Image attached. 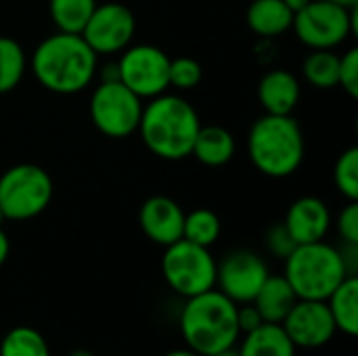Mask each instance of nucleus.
<instances>
[{"label": "nucleus", "mask_w": 358, "mask_h": 356, "mask_svg": "<svg viewBox=\"0 0 358 356\" xmlns=\"http://www.w3.org/2000/svg\"><path fill=\"white\" fill-rule=\"evenodd\" d=\"M52 178L36 164H17L0 176V210L6 220H31L52 199Z\"/></svg>", "instance_id": "6"}, {"label": "nucleus", "mask_w": 358, "mask_h": 356, "mask_svg": "<svg viewBox=\"0 0 358 356\" xmlns=\"http://www.w3.org/2000/svg\"><path fill=\"white\" fill-rule=\"evenodd\" d=\"M292 27L300 42L313 50H334L357 31V8H344L327 0H310L294 15Z\"/></svg>", "instance_id": "9"}, {"label": "nucleus", "mask_w": 358, "mask_h": 356, "mask_svg": "<svg viewBox=\"0 0 358 356\" xmlns=\"http://www.w3.org/2000/svg\"><path fill=\"white\" fill-rule=\"evenodd\" d=\"M96 57L80 34L57 31L36 46L29 65L46 90L76 94L90 86L96 73Z\"/></svg>", "instance_id": "1"}, {"label": "nucleus", "mask_w": 358, "mask_h": 356, "mask_svg": "<svg viewBox=\"0 0 358 356\" xmlns=\"http://www.w3.org/2000/svg\"><path fill=\"white\" fill-rule=\"evenodd\" d=\"M27 69V59L21 44L13 38L0 36V94L19 86Z\"/></svg>", "instance_id": "24"}, {"label": "nucleus", "mask_w": 358, "mask_h": 356, "mask_svg": "<svg viewBox=\"0 0 358 356\" xmlns=\"http://www.w3.org/2000/svg\"><path fill=\"white\" fill-rule=\"evenodd\" d=\"M283 2H285V6H287V8H289L294 15H296L298 10H302V8L306 6L310 0H283Z\"/></svg>", "instance_id": "35"}, {"label": "nucleus", "mask_w": 358, "mask_h": 356, "mask_svg": "<svg viewBox=\"0 0 358 356\" xmlns=\"http://www.w3.org/2000/svg\"><path fill=\"white\" fill-rule=\"evenodd\" d=\"M344 271L348 277H358V243H346L342 248H338Z\"/></svg>", "instance_id": "33"}, {"label": "nucleus", "mask_w": 358, "mask_h": 356, "mask_svg": "<svg viewBox=\"0 0 358 356\" xmlns=\"http://www.w3.org/2000/svg\"><path fill=\"white\" fill-rule=\"evenodd\" d=\"M8 252H10V241H8L6 233L2 231V227H0V266L6 262V258H8Z\"/></svg>", "instance_id": "34"}, {"label": "nucleus", "mask_w": 358, "mask_h": 356, "mask_svg": "<svg viewBox=\"0 0 358 356\" xmlns=\"http://www.w3.org/2000/svg\"><path fill=\"white\" fill-rule=\"evenodd\" d=\"M96 8V0H50L48 13L57 31L82 34L90 15Z\"/></svg>", "instance_id": "22"}, {"label": "nucleus", "mask_w": 358, "mask_h": 356, "mask_svg": "<svg viewBox=\"0 0 358 356\" xmlns=\"http://www.w3.org/2000/svg\"><path fill=\"white\" fill-rule=\"evenodd\" d=\"M268 275L266 262L250 250H233L216 262V287L237 306L250 304Z\"/></svg>", "instance_id": "11"}, {"label": "nucleus", "mask_w": 358, "mask_h": 356, "mask_svg": "<svg viewBox=\"0 0 358 356\" xmlns=\"http://www.w3.org/2000/svg\"><path fill=\"white\" fill-rule=\"evenodd\" d=\"M283 277L294 287L298 300H327L348 275L338 248L315 241L298 245L285 258Z\"/></svg>", "instance_id": "5"}, {"label": "nucleus", "mask_w": 358, "mask_h": 356, "mask_svg": "<svg viewBox=\"0 0 358 356\" xmlns=\"http://www.w3.org/2000/svg\"><path fill=\"white\" fill-rule=\"evenodd\" d=\"M327 2H334L338 6H344V8H357L358 0H327Z\"/></svg>", "instance_id": "37"}, {"label": "nucleus", "mask_w": 358, "mask_h": 356, "mask_svg": "<svg viewBox=\"0 0 358 356\" xmlns=\"http://www.w3.org/2000/svg\"><path fill=\"white\" fill-rule=\"evenodd\" d=\"M294 13L283 0H254L248 8V25L254 34L275 38L292 29Z\"/></svg>", "instance_id": "19"}, {"label": "nucleus", "mask_w": 358, "mask_h": 356, "mask_svg": "<svg viewBox=\"0 0 358 356\" xmlns=\"http://www.w3.org/2000/svg\"><path fill=\"white\" fill-rule=\"evenodd\" d=\"M0 356H50V350L38 329L15 327L2 338Z\"/></svg>", "instance_id": "26"}, {"label": "nucleus", "mask_w": 358, "mask_h": 356, "mask_svg": "<svg viewBox=\"0 0 358 356\" xmlns=\"http://www.w3.org/2000/svg\"><path fill=\"white\" fill-rule=\"evenodd\" d=\"M162 273L172 292L191 298L216 287V260L210 248L178 239L166 245L162 258Z\"/></svg>", "instance_id": "7"}, {"label": "nucleus", "mask_w": 358, "mask_h": 356, "mask_svg": "<svg viewBox=\"0 0 358 356\" xmlns=\"http://www.w3.org/2000/svg\"><path fill=\"white\" fill-rule=\"evenodd\" d=\"M338 233L342 241L358 243V204L350 201L338 216Z\"/></svg>", "instance_id": "31"}, {"label": "nucleus", "mask_w": 358, "mask_h": 356, "mask_svg": "<svg viewBox=\"0 0 358 356\" xmlns=\"http://www.w3.org/2000/svg\"><path fill=\"white\" fill-rule=\"evenodd\" d=\"M239 356H296V346L279 323H262L243 334Z\"/></svg>", "instance_id": "20"}, {"label": "nucleus", "mask_w": 358, "mask_h": 356, "mask_svg": "<svg viewBox=\"0 0 358 356\" xmlns=\"http://www.w3.org/2000/svg\"><path fill=\"white\" fill-rule=\"evenodd\" d=\"M283 225L298 245L325 241V235L331 227V212L323 199L306 195L289 206Z\"/></svg>", "instance_id": "15"}, {"label": "nucleus", "mask_w": 358, "mask_h": 356, "mask_svg": "<svg viewBox=\"0 0 358 356\" xmlns=\"http://www.w3.org/2000/svg\"><path fill=\"white\" fill-rule=\"evenodd\" d=\"M134 31L136 19L132 10L120 2H105L96 4L80 36L96 55H111L128 48L134 38Z\"/></svg>", "instance_id": "12"}, {"label": "nucleus", "mask_w": 358, "mask_h": 356, "mask_svg": "<svg viewBox=\"0 0 358 356\" xmlns=\"http://www.w3.org/2000/svg\"><path fill=\"white\" fill-rule=\"evenodd\" d=\"M138 225H141V231L147 235V239L166 248L182 239L185 212L174 199L166 195H153L145 199V204L141 206Z\"/></svg>", "instance_id": "14"}, {"label": "nucleus", "mask_w": 358, "mask_h": 356, "mask_svg": "<svg viewBox=\"0 0 358 356\" xmlns=\"http://www.w3.org/2000/svg\"><path fill=\"white\" fill-rule=\"evenodd\" d=\"M6 218H4V214H2V210H0V227H2V222H4Z\"/></svg>", "instance_id": "40"}, {"label": "nucleus", "mask_w": 358, "mask_h": 356, "mask_svg": "<svg viewBox=\"0 0 358 356\" xmlns=\"http://www.w3.org/2000/svg\"><path fill=\"white\" fill-rule=\"evenodd\" d=\"M180 334L187 346L201 356L235 348L241 336L237 304L216 287L187 298L180 313Z\"/></svg>", "instance_id": "3"}, {"label": "nucleus", "mask_w": 358, "mask_h": 356, "mask_svg": "<svg viewBox=\"0 0 358 356\" xmlns=\"http://www.w3.org/2000/svg\"><path fill=\"white\" fill-rule=\"evenodd\" d=\"M220 237V218L206 208L193 210L191 214H185V225H182V239L210 248L218 241Z\"/></svg>", "instance_id": "25"}, {"label": "nucleus", "mask_w": 358, "mask_h": 356, "mask_svg": "<svg viewBox=\"0 0 358 356\" xmlns=\"http://www.w3.org/2000/svg\"><path fill=\"white\" fill-rule=\"evenodd\" d=\"M258 101L271 115H292L300 101V82L285 69H273L258 84Z\"/></svg>", "instance_id": "16"}, {"label": "nucleus", "mask_w": 358, "mask_h": 356, "mask_svg": "<svg viewBox=\"0 0 358 356\" xmlns=\"http://www.w3.org/2000/svg\"><path fill=\"white\" fill-rule=\"evenodd\" d=\"M296 348L315 350L331 342L338 327L325 300H298L281 323Z\"/></svg>", "instance_id": "13"}, {"label": "nucleus", "mask_w": 358, "mask_h": 356, "mask_svg": "<svg viewBox=\"0 0 358 356\" xmlns=\"http://www.w3.org/2000/svg\"><path fill=\"white\" fill-rule=\"evenodd\" d=\"M298 302V296L289 281L283 275H268L262 287L258 290L252 304L256 306L258 315L264 323H283L292 306Z\"/></svg>", "instance_id": "17"}, {"label": "nucleus", "mask_w": 358, "mask_h": 356, "mask_svg": "<svg viewBox=\"0 0 358 356\" xmlns=\"http://www.w3.org/2000/svg\"><path fill=\"white\" fill-rule=\"evenodd\" d=\"M191 155L197 157L203 166L220 168L229 164L235 155V138L222 126H199L193 141Z\"/></svg>", "instance_id": "18"}, {"label": "nucleus", "mask_w": 358, "mask_h": 356, "mask_svg": "<svg viewBox=\"0 0 358 356\" xmlns=\"http://www.w3.org/2000/svg\"><path fill=\"white\" fill-rule=\"evenodd\" d=\"M67 356H94L90 350H84V348H78V350H71Z\"/></svg>", "instance_id": "38"}, {"label": "nucleus", "mask_w": 358, "mask_h": 356, "mask_svg": "<svg viewBox=\"0 0 358 356\" xmlns=\"http://www.w3.org/2000/svg\"><path fill=\"white\" fill-rule=\"evenodd\" d=\"M168 71L170 57L153 44L124 48V55L117 63L120 82L141 99H153L157 94H164L170 88Z\"/></svg>", "instance_id": "10"}, {"label": "nucleus", "mask_w": 358, "mask_h": 356, "mask_svg": "<svg viewBox=\"0 0 358 356\" xmlns=\"http://www.w3.org/2000/svg\"><path fill=\"white\" fill-rule=\"evenodd\" d=\"M237 323H239V332L241 334H248L252 329H256L258 325H262V317L258 315L256 306L250 302V304H239L237 306Z\"/></svg>", "instance_id": "32"}, {"label": "nucleus", "mask_w": 358, "mask_h": 356, "mask_svg": "<svg viewBox=\"0 0 358 356\" xmlns=\"http://www.w3.org/2000/svg\"><path fill=\"white\" fill-rule=\"evenodd\" d=\"M304 78L321 90H329L338 86L340 76V55H336L331 48H319L313 50L302 65Z\"/></svg>", "instance_id": "23"}, {"label": "nucleus", "mask_w": 358, "mask_h": 356, "mask_svg": "<svg viewBox=\"0 0 358 356\" xmlns=\"http://www.w3.org/2000/svg\"><path fill=\"white\" fill-rule=\"evenodd\" d=\"M334 183L348 199L358 201V147L346 149L334 166Z\"/></svg>", "instance_id": "27"}, {"label": "nucleus", "mask_w": 358, "mask_h": 356, "mask_svg": "<svg viewBox=\"0 0 358 356\" xmlns=\"http://www.w3.org/2000/svg\"><path fill=\"white\" fill-rule=\"evenodd\" d=\"M164 356H201L197 355L195 350H191V348H178V350H170V353H166Z\"/></svg>", "instance_id": "36"}, {"label": "nucleus", "mask_w": 358, "mask_h": 356, "mask_svg": "<svg viewBox=\"0 0 358 356\" xmlns=\"http://www.w3.org/2000/svg\"><path fill=\"white\" fill-rule=\"evenodd\" d=\"M264 243H266V250H268L273 256L281 258V260H285V258L298 248V243L294 241V237L289 235V231L285 229L283 222L273 225V227L266 231Z\"/></svg>", "instance_id": "29"}, {"label": "nucleus", "mask_w": 358, "mask_h": 356, "mask_svg": "<svg viewBox=\"0 0 358 356\" xmlns=\"http://www.w3.org/2000/svg\"><path fill=\"white\" fill-rule=\"evenodd\" d=\"M203 78V69L201 65L191 59V57H176L170 59V71H168V80L170 86L176 90H191L195 88Z\"/></svg>", "instance_id": "28"}, {"label": "nucleus", "mask_w": 358, "mask_h": 356, "mask_svg": "<svg viewBox=\"0 0 358 356\" xmlns=\"http://www.w3.org/2000/svg\"><path fill=\"white\" fill-rule=\"evenodd\" d=\"M199 126V115L189 101L164 92L143 105L138 132L153 155L178 162L191 155Z\"/></svg>", "instance_id": "2"}, {"label": "nucleus", "mask_w": 358, "mask_h": 356, "mask_svg": "<svg viewBox=\"0 0 358 356\" xmlns=\"http://www.w3.org/2000/svg\"><path fill=\"white\" fill-rule=\"evenodd\" d=\"M338 86H342L350 97H358V50L350 48L344 57H340V76Z\"/></svg>", "instance_id": "30"}, {"label": "nucleus", "mask_w": 358, "mask_h": 356, "mask_svg": "<svg viewBox=\"0 0 358 356\" xmlns=\"http://www.w3.org/2000/svg\"><path fill=\"white\" fill-rule=\"evenodd\" d=\"M336 327L350 336H358V277H346L325 300Z\"/></svg>", "instance_id": "21"}, {"label": "nucleus", "mask_w": 358, "mask_h": 356, "mask_svg": "<svg viewBox=\"0 0 358 356\" xmlns=\"http://www.w3.org/2000/svg\"><path fill=\"white\" fill-rule=\"evenodd\" d=\"M304 134L292 115L258 118L248 134V153L258 172L271 178L292 176L304 159Z\"/></svg>", "instance_id": "4"}, {"label": "nucleus", "mask_w": 358, "mask_h": 356, "mask_svg": "<svg viewBox=\"0 0 358 356\" xmlns=\"http://www.w3.org/2000/svg\"><path fill=\"white\" fill-rule=\"evenodd\" d=\"M210 356H239V350L229 348V350H222V353H216V355H210Z\"/></svg>", "instance_id": "39"}, {"label": "nucleus", "mask_w": 358, "mask_h": 356, "mask_svg": "<svg viewBox=\"0 0 358 356\" xmlns=\"http://www.w3.org/2000/svg\"><path fill=\"white\" fill-rule=\"evenodd\" d=\"M143 99L120 80H103L90 99V120L109 138H126L138 130Z\"/></svg>", "instance_id": "8"}]
</instances>
